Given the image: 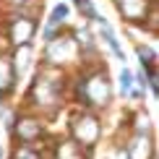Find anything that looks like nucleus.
Wrapping results in <instances>:
<instances>
[{
  "label": "nucleus",
  "instance_id": "obj_4",
  "mask_svg": "<svg viewBox=\"0 0 159 159\" xmlns=\"http://www.w3.org/2000/svg\"><path fill=\"white\" fill-rule=\"evenodd\" d=\"M133 143L128 146L130 159H151V138L149 133H133Z\"/></svg>",
  "mask_w": 159,
  "mask_h": 159
},
{
  "label": "nucleus",
  "instance_id": "obj_8",
  "mask_svg": "<svg viewBox=\"0 0 159 159\" xmlns=\"http://www.w3.org/2000/svg\"><path fill=\"white\" fill-rule=\"evenodd\" d=\"M68 16H70V5H68V3H57L55 8L50 11L47 24H50V26H57V29H60V26L68 21Z\"/></svg>",
  "mask_w": 159,
  "mask_h": 159
},
{
  "label": "nucleus",
  "instance_id": "obj_6",
  "mask_svg": "<svg viewBox=\"0 0 159 159\" xmlns=\"http://www.w3.org/2000/svg\"><path fill=\"white\" fill-rule=\"evenodd\" d=\"M99 37L107 42V47L112 50V55L117 57V60H125V52H123V47H120V42L115 39V34H112V29H110V24H107V18H99Z\"/></svg>",
  "mask_w": 159,
  "mask_h": 159
},
{
  "label": "nucleus",
  "instance_id": "obj_9",
  "mask_svg": "<svg viewBox=\"0 0 159 159\" xmlns=\"http://www.w3.org/2000/svg\"><path fill=\"white\" fill-rule=\"evenodd\" d=\"M130 86H133V73H130L128 68H123L120 70V89H123V94H128Z\"/></svg>",
  "mask_w": 159,
  "mask_h": 159
},
{
  "label": "nucleus",
  "instance_id": "obj_2",
  "mask_svg": "<svg viewBox=\"0 0 159 159\" xmlns=\"http://www.w3.org/2000/svg\"><path fill=\"white\" fill-rule=\"evenodd\" d=\"M70 128H73V141L76 143L91 146V143H97L102 125H99V117L94 115V112H81V115L70 123Z\"/></svg>",
  "mask_w": 159,
  "mask_h": 159
},
{
  "label": "nucleus",
  "instance_id": "obj_3",
  "mask_svg": "<svg viewBox=\"0 0 159 159\" xmlns=\"http://www.w3.org/2000/svg\"><path fill=\"white\" fill-rule=\"evenodd\" d=\"M16 78H18V73H16V68H13L11 55L0 52V97H5L8 91H13Z\"/></svg>",
  "mask_w": 159,
  "mask_h": 159
},
{
  "label": "nucleus",
  "instance_id": "obj_7",
  "mask_svg": "<svg viewBox=\"0 0 159 159\" xmlns=\"http://www.w3.org/2000/svg\"><path fill=\"white\" fill-rule=\"evenodd\" d=\"M136 57H138V63H141V68H143V73H154L157 70V52L146 47V44H138L136 47Z\"/></svg>",
  "mask_w": 159,
  "mask_h": 159
},
{
  "label": "nucleus",
  "instance_id": "obj_1",
  "mask_svg": "<svg viewBox=\"0 0 159 159\" xmlns=\"http://www.w3.org/2000/svg\"><path fill=\"white\" fill-rule=\"evenodd\" d=\"M37 31H39V18L34 11H13L5 24V39L11 42V47L34 44Z\"/></svg>",
  "mask_w": 159,
  "mask_h": 159
},
{
  "label": "nucleus",
  "instance_id": "obj_10",
  "mask_svg": "<svg viewBox=\"0 0 159 159\" xmlns=\"http://www.w3.org/2000/svg\"><path fill=\"white\" fill-rule=\"evenodd\" d=\"M13 11H31V0H5Z\"/></svg>",
  "mask_w": 159,
  "mask_h": 159
},
{
  "label": "nucleus",
  "instance_id": "obj_5",
  "mask_svg": "<svg viewBox=\"0 0 159 159\" xmlns=\"http://www.w3.org/2000/svg\"><path fill=\"white\" fill-rule=\"evenodd\" d=\"M39 133H42V123H39L37 117H31V115L21 117L18 125H16V136L21 138V141H31V138H37Z\"/></svg>",
  "mask_w": 159,
  "mask_h": 159
}]
</instances>
